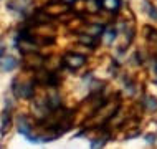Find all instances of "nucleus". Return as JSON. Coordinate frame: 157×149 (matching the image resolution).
<instances>
[{
	"label": "nucleus",
	"mask_w": 157,
	"mask_h": 149,
	"mask_svg": "<svg viewBox=\"0 0 157 149\" xmlns=\"http://www.w3.org/2000/svg\"><path fill=\"white\" fill-rule=\"evenodd\" d=\"M65 63L71 68V70H76V68H79V66L84 65V57H83V55L71 53V55H68V57H66Z\"/></svg>",
	"instance_id": "obj_1"
},
{
	"label": "nucleus",
	"mask_w": 157,
	"mask_h": 149,
	"mask_svg": "<svg viewBox=\"0 0 157 149\" xmlns=\"http://www.w3.org/2000/svg\"><path fill=\"white\" fill-rule=\"evenodd\" d=\"M101 5H103L106 10L116 12L117 8L121 7V0H101Z\"/></svg>",
	"instance_id": "obj_2"
},
{
	"label": "nucleus",
	"mask_w": 157,
	"mask_h": 149,
	"mask_svg": "<svg viewBox=\"0 0 157 149\" xmlns=\"http://www.w3.org/2000/svg\"><path fill=\"white\" fill-rule=\"evenodd\" d=\"M17 66V61L10 57H2V70L3 71H10Z\"/></svg>",
	"instance_id": "obj_3"
},
{
	"label": "nucleus",
	"mask_w": 157,
	"mask_h": 149,
	"mask_svg": "<svg viewBox=\"0 0 157 149\" xmlns=\"http://www.w3.org/2000/svg\"><path fill=\"white\" fill-rule=\"evenodd\" d=\"M114 33H116L114 30H104V41L106 43H111V41L114 40V37H116Z\"/></svg>",
	"instance_id": "obj_4"
},
{
	"label": "nucleus",
	"mask_w": 157,
	"mask_h": 149,
	"mask_svg": "<svg viewBox=\"0 0 157 149\" xmlns=\"http://www.w3.org/2000/svg\"><path fill=\"white\" fill-rule=\"evenodd\" d=\"M66 2H73V0H66Z\"/></svg>",
	"instance_id": "obj_5"
}]
</instances>
